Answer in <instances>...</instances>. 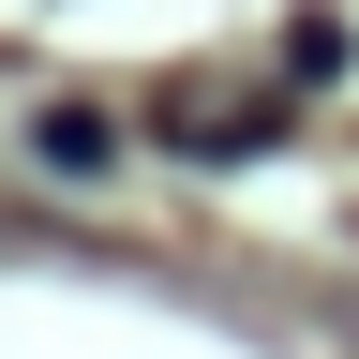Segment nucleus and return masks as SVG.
Returning a JSON list of instances; mask_svg holds the SVG:
<instances>
[{
    "label": "nucleus",
    "mask_w": 359,
    "mask_h": 359,
    "mask_svg": "<svg viewBox=\"0 0 359 359\" xmlns=\"http://www.w3.org/2000/svg\"><path fill=\"white\" fill-rule=\"evenodd\" d=\"M30 150L75 180V165H105V150H120V120H105V105H45V120H30Z\"/></svg>",
    "instance_id": "nucleus-1"
},
{
    "label": "nucleus",
    "mask_w": 359,
    "mask_h": 359,
    "mask_svg": "<svg viewBox=\"0 0 359 359\" xmlns=\"http://www.w3.org/2000/svg\"><path fill=\"white\" fill-rule=\"evenodd\" d=\"M269 120H285V105H180L165 135H180V150H195V165H224V150H255Z\"/></svg>",
    "instance_id": "nucleus-2"
}]
</instances>
